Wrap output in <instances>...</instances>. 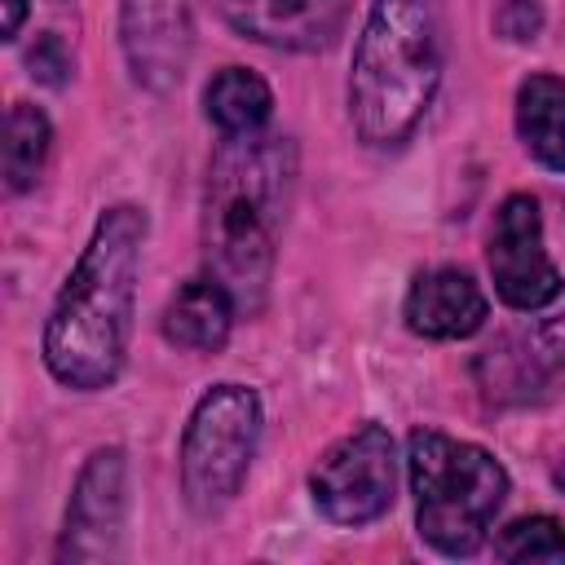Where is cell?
Listing matches in <instances>:
<instances>
[{
    "label": "cell",
    "instance_id": "1",
    "mask_svg": "<svg viewBox=\"0 0 565 565\" xmlns=\"http://www.w3.org/2000/svg\"><path fill=\"white\" fill-rule=\"evenodd\" d=\"M141 243L146 212L137 203H115L97 216L44 327V366L57 384L93 393L119 375L132 335Z\"/></svg>",
    "mask_w": 565,
    "mask_h": 565
},
{
    "label": "cell",
    "instance_id": "2",
    "mask_svg": "<svg viewBox=\"0 0 565 565\" xmlns=\"http://www.w3.org/2000/svg\"><path fill=\"white\" fill-rule=\"evenodd\" d=\"M296 185V146L278 132L225 137L203 190V256L207 274L256 313L269 291L274 247Z\"/></svg>",
    "mask_w": 565,
    "mask_h": 565
},
{
    "label": "cell",
    "instance_id": "3",
    "mask_svg": "<svg viewBox=\"0 0 565 565\" xmlns=\"http://www.w3.org/2000/svg\"><path fill=\"white\" fill-rule=\"evenodd\" d=\"M441 84V0H371L353 49L349 119L366 146H402Z\"/></svg>",
    "mask_w": 565,
    "mask_h": 565
},
{
    "label": "cell",
    "instance_id": "4",
    "mask_svg": "<svg viewBox=\"0 0 565 565\" xmlns=\"http://www.w3.org/2000/svg\"><path fill=\"white\" fill-rule=\"evenodd\" d=\"M406 468H411L415 521L424 543H433L441 556H472L486 543L490 521L508 499L503 463L486 446L455 441L433 428H415Z\"/></svg>",
    "mask_w": 565,
    "mask_h": 565
},
{
    "label": "cell",
    "instance_id": "5",
    "mask_svg": "<svg viewBox=\"0 0 565 565\" xmlns=\"http://www.w3.org/2000/svg\"><path fill=\"white\" fill-rule=\"evenodd\" d=\"M260 441V397L247 384H216L181 433V494L194 516H216L243 486Z\"/></svg>",
    "mask_w": 565,
    "mask_h": 565
},
{
    "label": "cell",
    "instance_id": "6",
    "mask_svg": "<svg viewBox=\"0 0 565 565\" xmlns=\"http://www.w3.org/2000/svg\"><path fill=\"white\" fill-rule=\"evenodd\" d=\"M397 490V459L393 437L380 424H362L340 437L318 468L309 472V494L318 512L335 525H366L393 508Z\"/></svg>",
    "mask_w": 565,
    "mask_h": 565
},
{
    "label": "cell",
    "instance_id": "7",
    "mask_svg": "<svg viewBox=\"0 0 565 565\" xmlns=\"http://www.w3.org/2000/svg\"><path fill=\"white\" fill-rule=\"evenodd\" d=\"M490 278L503 305L530 313L561 296V269L543 247V216L530 194L503 199L490 230Z\"/></svg>",
    "mask_w": 565,
    "mask_h": 565
},
{
    "label": "cell",
    "instance_id": "8",
    "mask_svg": "<svg viewBox=\"0 0 565 565\" xmlns=\"http://www.w3.org/2000/svg\"><path fill=\"white\" fill-rule=\"evenodd\" d=\"M124 516H128V463H124V450L102 446V450L88 455V463L75 477L57 556L62 561H110V556H119Z\"/></svg>",
    "mask_w": 565,
    "mask_h": 565
},
{
    "label": "cell",
    "instance_id": "9",
    "mask_svg": "<svg viewBox=\"0 0 565 565\" xmlns=\"http://www.w3.org/2000/svg\"><path fill=\"white\" fill-rule=\"evenodd\" d=\"M481 393L494 406L543 402L565 384V318L508 331L477 358Z\"/></svg>",
    "mask_w": 565,
    "mask_h": 565
},
{
    "label": "cell",
    "instance_id": "10",
    "mask_svg": "<svg viewBox=\"0 0 565 565\" xmlns=\"http://www.w3.org/2000/svg\"><path fill=\"white\" fill-rule=\"evenodd\" d=\"M119 44L141 88H177L194 44L190 0H119Z\"/></svg>",
    "mask_w": 565,
    "mask_h": 565
},
{
    "label": "cell",
    "instance_id": "11",
    "mask_svg": "<svg viewBox=\"0 0 565 565\" xmlns=\"http://www.w3.org/2000/svg\"><path fill=\"white\" fill-rule=\"evenodd\" d=\"M216 4L238 35L287 53L327 49L349 18V0H216Z\"/></svg>",
    "mask_w": 565,
    "mask_h": 565
},
{
    "label": "cell",
    "instance_id": "12",
    "mask_svg": "<svg viewBox=\"0 0 565 565\" xmlns=\"http://www.w3.org/2000/svg\"><path fill=\"white\" fill-rule=\"evenodd\" d=\"M486 313V291L472 282V274L455 265L424 269L406 291V327L428 340H463L481 331Z\"/></svg>",
    "mask_w": 565,
    "mask_h": 565
},
{
    "label": "cell",
    "instance_id": "13",
    "mask_svg": "<svg viewBox=\"0 0 565 565\" xmlns=\"http://www.w3.org/2000/svg\"><path fill=\"white\" fill-rule=\"evenodd\" d=\"M234 296L207 274V278H190L185 287H177V296L163 309V335L177 349L190 353H216L230 340V322H234Z\"/></svg>",
    "mask_w": 565,
    "mask_h": 565
},
{
    "label": "cell",
    "instance_id": "14",
    "mask_svg": "<svg viewBox=\"0 0 565 565\" xmlns=\"http://www.w3.org/2000/svg\"><path fill=\"white\" fill-rule=\"evenodd\" d=\"M516 132L543 168L565 172V79L561 75H530L516 88Z\"/></svg>",
    "mask_w": 565,
    "mask_h": 565
},
{
    "label": "cell",
    "instance_id": "15",
    "mask_svg": "<svg viewBox=\"0 0 565 565\" xmlns=\"http://www.w3.org/2000/svg\"><path fill=\"white\" fill-rule=\"evenodd\" d=\"M203 106H207V119L221 128V137H247V132H260L269 124L274 93L256 71L225 66L221 75H212Z\"/></svg>",
    "mask_w": 565,
    "mask_h": 565
},
{
    "label": "cell",
    "instance_id": "16",
    "mask_svg": "<svg viewBox=\"0 0 565 565\" xmlns=\"http://www.w3.org/2000/svg\"><path fill=\"white\" fill-rule=\"evenodd\" d=\"M49 141H53V128H49L44 110L31 102H13L4 115V181L13 194L35 185V177L49 159Z\"/></svg>",
    "mask_w": 565,
    "mask_h": 565
},
{
    "label": "cell",
    "instance_id": "17",
    "mask_svg": "<svg viewBox=\"0 0 565 565\" xmlns=\"http://www.w3.org/2000/svg\"><path fill=\"white\" fill-rule=\"evenodd\" d=\"M494 552L499 561H565V530L556 516H521L499 534Z\"/></svg>",
    "mask_w": 565,
    "mask_h": 565
},
{
    "label": "cell",
    "instance_id": "18",
    "mask_svg": "<svg viewBox=\"0 0 565 565\" xmlns=\"http://www.w3.org/2000/svg\"><path fill=\"white\" fill-rule=\"evenodd\" d=\"M26 66H31V75L35 79H44V84H66V75H71V53H66V44L53 35V31H44L35 44H31V53H26Z\"/></svg>",
    "mask_w": 565,
    "mask_h": 565
},
{
    "label": "cell",
    "instance_id": "19",
    "mask_svg": "<svg viewBox=\"0 0 565 565\" xmlns=\"http://www.w3.org/2000/svg\"><path fill=\"white\" fill-rule=\"evenodd\" d=\"M494 26H499L508 40H534V35H539V26H543V13H539V4H534V0H503V9H499V18H494Z\"/></svg>",
    "mask_w": 565,
    "mask_h": 565
},
{
    "label": "cell",
    "instance_id": "20",
    "mask_svg": "<svg viewBox=\"0 0 565 565\" xmlns=\"http://www.w3.org/2000/svg\"><path fill=\"white\" fill-rule=\"evenodd\" d=\"M22 18H26V0H4V40H13V35H18Z\"/></svg>",
    "mask_w": 565,
    "mask_h": 565
},
{
    "label": "cell",
    "instance_id": "21",
    "mask_svg": "<svg viewBox=\"0 0 565 565\" xmlns=\"http://www.w3.org/2000/svg\"><path fill=\"white\" fill-rule=\"evenodd\" d=\"M556 486H561V490H565V463H561V468H556Z\"/></svg>",
    "mask_w": 565,
    "mask_h": 565
}]
</instances>
